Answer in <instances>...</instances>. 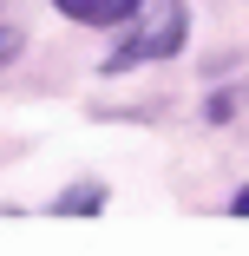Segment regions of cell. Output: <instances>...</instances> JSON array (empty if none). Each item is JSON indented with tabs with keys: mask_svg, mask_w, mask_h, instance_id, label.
<instances>
[{
	"mask_svg": "<svg viewBox=\"0 0 249 256\" xmlns=\"http://www.w3.org/2000/svg\"><path fill=\"white\" fill-rule=\"evenodd\" d=\"M66 20H85V26H118L138 14V0H53Z\"/></svg>",
	"mask_w": 249,
	"mask_h": 256,
	"instance_id": "6da1fadb",
	"label": "cell"
},
{
	"mask_svg": "<svg viewBox=\"0 0 249 256\" xmlns=\"http://www.w3.org/2000/svg\"><path fill=\"white\" fill-rule=\"evenodd\" d=\"M236 210H243V217H249V190H243V197H236Z\"/></svg>",
	"mask_w": 249,
	"mask_h": 256,
	"instance_id": "7a4b0ae2",
	"label": "cell"
}]
</instances>
